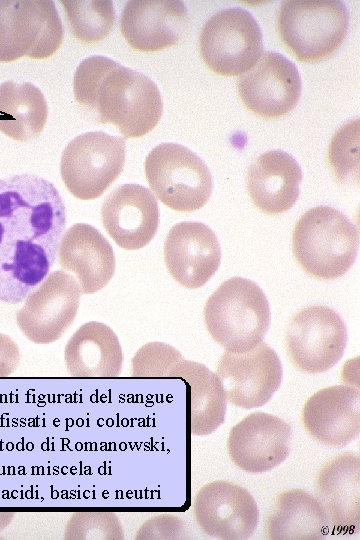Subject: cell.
I'll list each match as a JSON object with an SVG mask.
<instances>
[{"mask_svg": "<svg viewBox=\"0 0 360 540\" xmlns=\"http://www.w3.org/2000/svg\"><path fill=\"white\" fill-rule=\"evenodd\" d=\"M66 227L57 188L34 174L0 179V301L20 303L47 276Z\"/></svg>", "mask_w": 360, "mask_h": 540, "instance_id": "6da1fadb", "label": "cell"}, {"mask_svg": "<svg viewBox=\"0 0 360 540\" xmlns=\"http://www.w3.org/2000/svg\"><path fill=\"white\" fill-rule=\"evenodd\" d=\"M76 101L98 113L126 138L141 137L160 120L163 103L157 85L146 75L104 56L85 58L74 74Z\"/></svg>", "mask_w": 360, "mask_h": 540, "instance_id": "7a4b0ae2", "label": "cell"}, {"mask_svg": "<svg viewBox=\"0 0 360 540\" xmlns=\"http://www.w3.org/2000/svg\"><path fill=\"white\" fill-rule=\"evenodd\" d=\"M359 232L342 212L330 206L306 211L292 235L293 254L311 276L332 280L344 275L355 262Z\"/></svg>", "mask_w": 360, "mask_h": 540, "instance_id": "3957f363", "label": "cell"}, {"mask_svg": "<svg viewBox=\"0 0 360 540\" xmlns=\"http://www.w3.org/2000/svg\"><path fill=\"white\" fill-rule=\"evenodd\" d=\"M207 330L230 352H245L263 341L271 313L262 289L253 281L233 277L223 282L204 307Z\"/></svg>", "mask_w": 360, "mask_h": 540, "instance_id": "277c9868", "label": "cell"}, {"mask_svg": "<svg viewBox=\"0 0 360 540\" xmlns=\"http://www.w3.org/2000/svg\"><path fill=\"white\" fill-rule=\"evenodd\" d=\"M277 28L282 42L298 60L318 62L344 41L349 11L340 0H288L280 7Z\"/></svg>", "mask_w": 360, "mask_h": 540, "instance_id": "5b68a950", "label": "cell"}, {"mask_svg": "<svg viewBox=\"0 0 360 540\" xmlns=\"http://www.w3.org/2000/svg\"><path fill=\"white\" fill-rule=\"evenodd\" d=\"M145 174L155 196L176 211L198 210L212 194L208 166L181 144L162 143L154 147L146 157Z\"/></svg>", "mask_w": 360, "mask_h": 540, "instance_id": "8992f818", "label": "cell"}, {"mask_svg": "<svg viewBox=\"0 0 360 540\" xmlns=\"http://www.w3.org/2000/svg\"><path fill=\"white\" fill-rule=\"evenodd\" d=\"M63 26L51 0L0 1V62L45 59L62 44Z\"/></svg>", "mask_w": 360, "mask_h": 540, "instance_id": "52a82bcc", "label": "cell"}, {"mask_svg": "<svg viewBox=\"0 0 360 540\" xmlns=\"http://www.w3.org/2000/svg\"><path fill=\"white\" fill-rule=\"evenodd\" d=\"M125 149L124 138L103 131L76 136L61 156L60 174L65 186L81 200L100 197L122 172Z\"/></svg>", "mask_w": 360, "mask_h": 540, "instance_id": "ba28073f", "label": "cell"}, {"mask_svg": "<svg viewBox=\"0 0 360 540\" xmlns=\"http://www.w3.org/2000/svg\"><path fill=\"white\" fill-rule=\"evenodd\" d=\"M200 53L215 73L239 75L249 70L263 52V36L253 15L241 7L213 14L202 27Z\"/></svg>", "mask_w": 360, "mask_h": 540, "instance_id": "9c48e42d", "label": "cell"}, {"mask_svg": "<svg viewBox=\"0 0 360 540\" xmlns=\"http://www.w3.org/2000/svg\"><path fill=\"white\" fill-rule=\"evenodd\" d=\"M346 344V324L327 306L314 305L299 311L291 319L286 333V348L293 364L311 374L335 366Z\"/></svg>", "mask_w": 360, "mask_h": 540, "instance_id": "30bf717a", "label": "cell"}, {"mask_svg": "<svg viewBox=\"0 0 360 540\" xmlns=\"http://www.w3.org/2000/svg\"><path fill=\"white\" fill-rule=\"evenodd\" d=\"M81 294L73 276L61 270L50 273L18 310V327L33 343L55 342L73 323Z\"/></svg>", "mask_w": 360, "mask_h": 540, "instance_id": "8fae6325", "label": "cell"}, {"mask_svg": "<svg viewBox=\"0 0 360 540\" xmlns=\"http://www.w3.org/2000/svg\"><path fill=\"white\" fill-rule=\"evenodd\" d=\"M215 374L228 402L253 409L272 398L280 387L283 369L277 353L260 342L245 352L226 351L218 361Z\"/></svg>", "mask_w": 360, "mask_h": 540, "instance_id": "7c38bea8", "label": "cell"}, {"mask_svg": "<svg viewBox=\"0 0 360 540\" xmlns=\"http://www.w3.org/2000/svg\"><path fill=\"white\" fill-rule=\"evenodd\" d=\"M237 88L249 110L264 118H275L296 106L302 83L293 62L278 52L266 51L239 76Z\"/></svg>", "mask_w": 360, "mask_h": 540, "instance_id": "4fadbf2b", "label": "cell"}, {"mask_svg": "<svg viewBox=\"0 0 360 540\" xmlns=\"http://www.w3.org/2000/svg\"><path fill=\"white\" fill-rule=\"evenodd\" d=\"M193 510L199 527L217 539H248L258 525L259 510L250 492L224 480L201 487Z\"/></svg>", "mask_w": 360, "mask_h": 540, "instance_id": "5bb4252c", "label": "cell"}, {"mask_svg": "<svg viewBox=\"0 0 360 540\" xmlns=\"http://www.w3.org/2000/svg\"><path fill=\"white\" fill-rule=\"evenodd\" d=\"M292 430L277 416L255 412L233 426L227 448L232 462L248 473L272 470L290 453Z\"/></svg>", "mask_w": 360, "mask_h": 540, "instance_id": "9a60e30c", "label": "cell"}, {"mask_svg": "<svg viewBox=\"0 0 360 540\" xmlns=\"http://www.w3.org/2000/svg\"><path fill=\"white\" fill-rule=\"evenodd\" d=\"M164 261L172 278L181 286L199 288L219 268L220 244L207 225L180 222L170 229L165 239Z\"/></svg>", "mask_w": 360, "mask_h": 540, "instance_id": "2e32d148", "label": "cell"}, {"mask_svg": "<svg viewBox=\"0 0 360 540\" xmlns=\"http://www.w3.org/2000/svg\"><path fill=\"white\" fill-rule=\"evenodd\" d=\"M103 226L123 249L137 250L154 238L159 224L157 200L139 184H123L111 192L101 207Z\"/></svg>", "mask_w": 360, "mask_h": 540, "instance_id": "e0dca14e", "label": "cell"}, {"mask_svg": "<svg viewBox=\"0 0 360 540\" xmlns=\"http://www.w3.org/2000/svg\"><path fill=\"white\" fill-rule=\"evenodd\" d=\"M189 25L187 7L179 0H132L120 18V30L135 50L152 52L177 44Z\"/></svg>", "mask_w": 360, "mask_h": 540, "instance_id": "ac0fdd59", "label": "cell"}, {"mask_svg": "<svg viewBox=\"0 0 360 540\" xmlns=\"http://www.w3.org/2000/svg\"><path fill=\"white\" fill-rule=\"evenodd\" d=\"M301 419L307 432L321 444H349L360 433L359 388L335 385L317 391L304 404Z\"/></svg>", "mask_w": 360, "mask_h": 540, "instance_id": "d6986e66", "label": "cell"}, {"mask_svg": "<svg viewBox=\"0 0 360 540\" xmlns=\"http://www.w3.org/2000/svg\"><path fill=\"white\" fill-rule=\"evenodd\" d=\"M329 525L338 533L355 534L360 530V458L341 454L320 470L315 484Z\"/></svg>", "mask_w": 360, "mask_h": 540, "instance_id": "ffe728a7", "label": "cell"}, {"mask_svg": "<svg viewBox=\"0 0 360 540\" xmlns=\"http://www.w3.org/2000/svg\"><path fill=\"white\" fill-rule=\"evenodd\" d=\"M58 261L75 273L83 294L104 288L115 272V256L108 240L93 226L76 223L63 234Z\"/></svg>", "mask_w": 360, "mask_h": 540, "instance_id": "44dd1931", "label": "cell"}, {"mask_svg": "<svg viewBox=\"0 0 360 540\" xmlns=\"http://www.w3.org/2000/svg\"><path fill=\"white\" fill-rule=\"evenodd\" d=\"M301 181L300 165L282 150L261 154L249 167L246 177L250 198L267 214L289 210L298 199Z\"/></svg>", "mask_w": 360, "mask_h": 540, "instance_id": "7402d4cb", "label": "cell"}, {"mask_svg": "<svg viewBox=\"0 0 360 540\" xmlns=\"http://www.w3.org/2000/svg\"><path fill=\"white\" fill-rule=\"evenodd\" d=\"M64 358L68 373L78 378L117 377L123 363L117 335L96 321L78 328L66 344Z\"/></svg>", "mask_w": 360, "mask_h": 540, "instance_id": "603a6c76", "label": "cell"}, {"mask_svg": "<svg viewBox=\"0 0 360 540\" xmlns=\"http://www.w3.org/2000/svg\"><path fill=\"white\" fill-rule=\"evenodd\" d=\"M326 513L316 497L291 489L278 495L266 523L272 540H319L329 531Z\"/></svg>", "mask_w": 360, "mask_h": 540, "instance_id": "cb8c5ba5", "label": "cell"}, {"mask_svg": "<svg viewBox=\"0 0 360 540\" xmlns=\"http://www.w3.org/2000/svg\"><path fill=\"white\" fill-rule=\"evenodd\" d=\"M167 378H181L189 388L193 435H209L224 423L227 399L219 378L205 365L183 358L169 370Z\"/></svg>", "mask_w": 360, "mask_h": 540, "instance_id": "d4e9b609", "label": "cell"}, {"mask_svg": "<svg viewBox=\"0 0 360 540\" xmlns=\"http://www.w3.org/2000/svg\"><path fill=\"white\" fill-rule=\"evenodd\" d=\"M0 131L17 141L40 135L47 121L43 93L29 82L6 81L0 85Z\"/></svg>", "mask_w": 360, "mask_h": 540, "instance_id": "484cf974", "label": "cell"}, {"mask_svg": "<svg viewBox=\"0 0 360 540\" xmlns=\"http://www.w3.org/2000/svg\"><path fill=\"white\" fill-rule=\"evenodd\" d=\"M72 34L83 43L103 40L110 33L115 10L109 0L61 1Z\"/></svg>", "mask_w": 360, "mask_h": 540, "instance_id": "4316f807", "label": "cell"}, {"mask_svg": "<svg viewBox=\"0 0 360 540\" xmlns=\"http://www.w3.org/2000/svg\"><path fill=\"white\" fill-rule=\"evenodd\" d=\"M65 539L73 540H119L123 539L121 522L113 512H74L64 531Z\"/></svg>", "mask_w": 360, "mask_h": 540, "instance_id": "83f0119b", "label": "cell"}, {"mask_svg": "<svg viewBox=\"0 0 360 540\" xmlns=\"http://www.w3.org/2000/svg\"><path fill=\"white\" fill-rule=\"evenodd\" d=\"M329 160L341 182L358 178L359 170V119L349 121L333 136L329 148Z\"/></svg>", "mask_w": 360, "mask_h": 540, "instance_id": "f1b7e54d", "label": "cell"}, {"mask_svg": "<svg viewBox=\"0 0 360 540\" xmlns=\"http://www.w3.org/2000/svg\"><path fill=\"white\" fill-rule=\"evenodd\" d=\"M182 359L181 353L174 347L163 342H150L132 358V376L167 378L169 370Z\"/></svg>", "mask_w": 360, "mask_h": 540, "instance_id": "f546056e", "label": "cell"}, {"mask_svg": "<svg viewBox=\"0 0 360 540\" xmlns=\"http://www.w3.org/2000/svg\"><path fill=\"white\" fill-rule=\"evenodd\" d=\"M185 522L171 514H161L146 521L138 530L136 539H183Z\"/></svg>", "mask_w": 360, "mask_h": 540, "instance_id": "4dcf8cb0", "label": "cell"}, {"mask_svg": "<svg viewBox=\"0 0 360 540\" xmlns=\"http://www.w3.org/2000/svg\"><path fill=\"white\" fill-rule=\"evenodd\" d=\"M20 362V350L14 340L0 333V378L10 376Z\"/></svg>", "mask_w": 360, "mask_h": 540, "instance_id": "1f68e13d", "label": "cell"}, {"mask_svg": "<svg viewBox=\"0 0 360 540\" xmlns=\"http://www.w3.org/2000/svg\"><path fill=\"white\" fill-rule=\"evenodd\" d=\"M12 516V513L0 512V531L9 524Z\"/></svg>", "mask_w": 360, "mask_h": 540, "instance_id": "d6a6232c", "label": "cell"}]
</instances>
